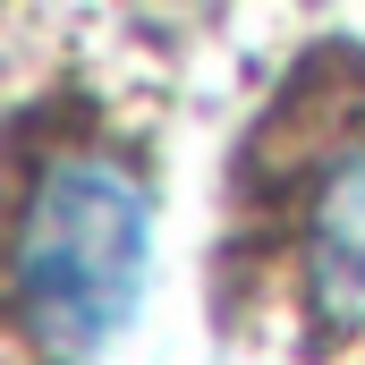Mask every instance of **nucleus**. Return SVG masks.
Wrapping results in <instances>:
<instances>
[{
    "mask_svg": "<svg viewBox=\"0 0 365 365\" xmlns=\"http://www.w3.org/2000/svg\"><path fill=\"white\" fill-rule=\"evenodd\" d=\"M153 264V195L136 170H119L110 153H51L26 204H17V323L34 340V357L86 365L110 349L145 297Z\"/></svg>",
    "mask_w": 365,
    "mask_h": 365,
    "instance_id": "obj_1",
    "label": "nucleus"
},
{
    "mask_svg": "<svg viewBox=\"0 0 365 365\" xmlns=\"http://www.w3.org/2000/svg\"><path fill=\"white\" fill-rule=\"evenodd\" d=\"M306 297L331 331H365V145H340L306 195Z\"/></svg>",
    "mask_w": 365,
    "mask_h": 365,
    "instance_id": "obj_2",
    "label": "nucleus"
}]
</instances>
